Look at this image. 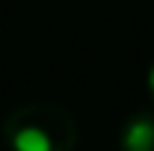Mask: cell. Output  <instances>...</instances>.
<instances>
[{"instance_id":"6da1fadb","label":"cell","mask_w":154,"mask_h":151,"mask_svg":"<svg viewBox=\"0 0 154 151\" xmlns=\"http://www.w3.org/2000/svg\"><path fill=\"white\" fill-rule=\"evenodd\" d=\"M9 151H74L80 142L77 119L54 101H27L3 119Z\"/></svg>"},{"instance_id":"7a4b0ae2","label":"cell","mask_w":154,"mask_h":151,"mask_svg":"<svg viewBox=\"0 0 154 151\" xmlns=\"http://www.w3.org/2000/svg\"><path fill=\"white\" fill-rule=\"evenodd\" d=\"M119 148L122 151H154V116L151 113L131 116L122 125Z\"/></svg>"},{"instance_id":"3957f363","label":"cell","mask_w":154,"mask_h":151,"mask_svg":"<svg viewBox=\"0 0 154 151\" xmlns=\"http://www.w3.org/2000/svg\"><path fill=\"white\" fill-rule=\"evenodd\" d=\"M145 86H148V95H151V101H154V62H151V68H148V80H145Z\"/></svg>"}]
</instances>
